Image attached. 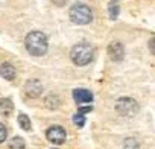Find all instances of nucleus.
Returning a JSON list of instances; mask_svg holds the SVG:
<instances>
[{
	"label": "nucleus",
	"instance_id": "obj_1",
	"mask_svg": "<svg viewBox=\"0 0 155 149\" xmlns=\"http://www.w3.org/2000/svg\"><path fill=\"white\" fill-rule=\"evenodd\" d=\"M25 46H26V50L34 55V56H43L46 52H47V37L40 32V31H32L26 35L25 38Z\"/></svg>",
	"mask_w": 155,
	"mask_h": 149
},
{
	"label": "nucleus",
	"instance_id": "obj_2",
	"mask_svg": "<svg viewBox=\"0 0 155 149\" xmlns=\"http://www.w3.org/2000/svg\"><path fill=\"white\" fill-rule=\"evenodd\" d=\"M70 58L76 65H87L94 58V49L88 43H78L71 47Z\"/></svg>",
	"mask_w": 155,
	"mask_h": 149
},
{
	"label": "nucleus",
	"instance_id": "obj_3",
	"mask_svg": "<svg viewBox=\"0 0 155 149\" xmlns=\"http://www.w3.org/2000/svg\"><path fill=\"white\" fill-rule=\"evenodd\" d=\"M68 17L74 25H88L93 20V12L84 3H74L68 11Z\"/></svg>",
	"mask_w": 155,
	"mask_h": 149
},
{
	"label": "nucleus",
	"instance_id": "obj_4",
	"mask_svg": "<svg viewBox=\"0 0 155 149\" xmlns=\"http://www.w3.org/2000/svg\"><path fill=\"white\" fill-rule=\"evenodd\" d=\"M116 111L123 117H132L138 113V104L131 98H120L116 101Z\"/></svg>",
	"mask_w": 155,
	"mask_h": 149
},
{
	"label": "nucleus",
	"instance_id": "obj_5",
	"mask_svg": "<svg viewBox=\"0 0 155 149\" xmlns=\"http://www.w3.org/2000/svg\"><path fill=\"white\" fill-rule=\"evenodd\" d=\"M46 137H47V140H49L50 143H53V144H61V143L65 141V131H64L62 126L53 125V126H50V128L47 129Z\"/></svg>",
	"mask_w": 155,
	"mask_h": 149
},
{
	"label": "nucleus",
	"instance_id": "obj_6",
	"mask_svg": "<svg viewBox=\"0 0 155 149\" xmlns=\"http://www.w3.org/2000/svg\"><path fill=\"white\" fill-rule=\"evenodd\" d=\"M25 93L29 98H38L43 93V85L38 79H29L25 84Z\"/></svg>",
	"mask_w": 155,
	"mask_h": 149
},
{
	"label": "nucleus",
	"instance_id": "obj_7",
	"mask_svg": "<svg viewBox=\"0 0 155 149\" xmlns=\"http://www.w3.org/2000/svg\"><path fill=\"white\" fill-rule=\"evenodd\" d=\"M108 55L113 61H122L123 56H125V49L123 46L119 43V41H113L110 46H108Z\"/></svg>",
	"mask_w": 155,
	"mask_h": 149
},
{
	"label": "nucleus",
	"instance_id": "obj_8",
	"mask_svg": "<svg viewBox=\"0 0 155 149\" xmlns=\"http://www.w3.org/2000/svg\"><path fill=\"white\" fill-rule=\"evenodd\" d=\"M73 99L79 104V105H85V104H90L93 101V94L90 90H84V88H76L73 91Z\"/></svg>",
	"mask_w": 155,
	"mask_h": 149
},
{
	"label": "nucleus",
	"instance_id": "obj_9",
	"mask_svg": "<svg viewBox=\"0 0 155 149\" xmlns=\"http://www.w3.org/2000/svg\"><path fill=\"white\" fill-rule=\"evenodd\" d=\"M0 74L5 78V79H8V81H12L14 78H15V68H14V65L12 64H9V62H3V64H0Z\"/></svg>",
	"mask_w": 155,
	"mask_h": 149
},
{
	"label": "nucleus",
	"instance_id": "obj_10",
	"mask_svg": "<svg viewBox=\"0 0 155 149\" xmlns=\"http://www.w3.org/2000/svg\"><path fill=\"white\" fill-rule=\"evenodd\" d=\"M14 111V104L8 98L0 99V116H9Z\"/></svg>",
	"mask_w": 155,
	"mask_h": 149
},
{
	"label": "nucleus",
	"instance_id": "obj_11",
	"mask_svg": "<svg viewBox=\"0 0 155 149\" xmlns=\"http://www.w3.org/2000/svg\"><path fill=\"white\" fill-rule=\"evenodd\" d=\"M18 125L25 129V131H31L32 129V125H31V120H29V117L26 116V114H18Z\"/></svg>",
	"mask_w": 155,
	"mask_h": 149
},
{
	"label": "nucleus",
	"instance_id": "obj_12",
	"mask_svg": "<svg viewBox=\"0 0 155 149\" xmlns=\"http://www.w3.org/2000/svg\"><path fill=\"white\" fill-rule=\"evenodd\" d=\"M25 147H26V143L21 137H14L9 141V149H25Z\"/></svg>",
	"mask_w": 155,
	"mask_h": 149
},
{
	"label": "nucleus",
	"instance_id": "obj_13",
	"mask_svg": "<svg viewBox=\"0 0 155 149\" xmlns=\"http://www.w3.org/2000/svg\"><path fill=\"white\" fill-rule=\"evenodd\" d=\"M44 102H46V107H49V108H52V110H53V108H56V107L59 105V99H58L55 94H50V96H47Z\"/></svg>",
	"mask_w": 155,
	"mask_h": 149
},
{
	"label": "nucleus",
	"instance_id": "obj_14",
	"mask_svg": "<svg viewBox=\"0 0 155 149\" xmlns=\"http://www.w3.org/2000/svg\"><path fill=\"white\" fill-rule=\"evenodd\" d=\"M73 122H74V125H76V126L82 128V126L85 125V117H84V114H81V113L74 114V116H73Z\"/></svg>",
	"mask_w": 155,
	"mask_h": 149
},
{
	"label": "nucleus",
	"instance_id": "obj_15",
	"mask_svg": "<svg viewBox=\"0 0 155 149\" xmlns=\"http://www.w3.org/2000/svg\"><path fill=\"white\" fill-rule=\"evenodd\" d=\"M138 147V143L135 138H126L125 140V149H137Z\"/></svg>",
	"mask_w": 155,
	"mask_h": 149
},
{
	"label": "nucleus",
	"instance_id": "obj_16",
	"mask_svg": "<svg viewBox=\"0 0 155 149\" xmlns=\"http://www.w3.org/2000/svg\"><path fill=\"white\" fill-rule=\"evenodd\" d=\"M108 11H110L111 20H116L117 18V14H119V6L117 5H111V6H108Z\"/></svg>",
	"mask_w": 155,
	"mask_h": 149
},
{
	"label": "nucleus",
	"instance_id": "obj_17",
	"mask_svg": "<svg viewBox=\"0 0 155 149\" xmlns=\"http://www.w3.org/2000/svg\"><path fill=\"white\" fill-rule=\"evenodd\" d=\"M8 137V129L3 123H0V143H3Z\"/></svg>",
	"mask_w": 155,
	"mask_h": 149
},
{
	"label": "nucleus",
	"instance_id": "obj_18",
	"mask_svg": "<svg viewBox=\"0 0 155 149\" xmlns=\"http://www.w3.org/2000/svg\"><path fill=\"white\" fill-rule=\"evenodd\" d=\"M52 2H53L56 6H64V5L68 2V0H52Z\"/></svg>",
	"mask_w": 155,
	"mask_h": 149
},
{
	"label": "nucleus",
	"instance_id": "obj_19",
	"mask_svg": "<svg viewBox=\"0 0 155 149\" xmlns=\"http://www.w3.org/2000/svg\"><path fill=\"white\" fill-rule=\"evenodd\" d=\"M149 49H150V52L155 55V38H152V40L149 41Z\"/></svg>",
	"mask_w": 155,
	"mask_h": 149
},
{
	"label": "nucleus",
	"instance_id": "obj_20",
	"mask_svg": "<svg viewBox=\"0 0 155 149\" xmlns=\"http://www.w3.org/2000/svg\"><path fill=\"white\" fill-rule=\"evenodd\" d=\"M88 111H91V107H81V108H79V113H81V114H85V113H88Z\"/></svg>",
	"mask_w": 155,
	"mask_h": 149
},
{
	"label": "nucleus",
	"instance_id": "obj_21",
	"mask_svg": "<svg viewBox=\"0 0 155 149\" xmlns=\"http://www.w3.org/2000/svg\"><path fill=\"white\" fill-rule=\"evenodd\" d=\"M53 149H56V147H53Z\"/></svg>",
	"mask_w": 155,
	"mask_h": 149
}]
</instances>
